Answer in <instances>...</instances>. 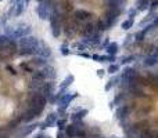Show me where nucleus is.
<instances>
[{"mask_svg":"<svg viewBox=\"0 0 158 138\" xmlns=\"http://www.w3.org/2000/svg\"><path fill=\"white\" fill-rule=\"evenodd\" d=\"M79 97V94L78 93H71V91H67V93L61 94V95L57 97V113L58 115H64V113L67 112V109L69 108V105H71V102L74 101L75 98H78Z\"/></svg>","mask_w":158,"mask_h":138,"instance_id":"f257e3e1","label":"nucleus"},{"mask_svg":"<svg viewBox=\"0 0 158 138\" xmlns=\"http://www.w3.org/2000/svg\"><path fill=\"white\" fill-rule=\"evenodd\" d=\"M4 33L7 36H10L11 39L17 40V39H22V37H26V36H30L32 35V28L29 25H25V24H21L18 28H7L4 30Z\"/></svg>","mask_w":158,"mask_h":138,"instance_id":"f03ea898","label":"nucleus"},{"mask_svg":"<svg viewBox=\"0 0 158 138\" xmlns=\"http://www.w3.org/2000/svg\"><path fill=\"white\" fill-rule=\"evenodd\" d=\"M43 113V109H38V108H22L21 112L18 113L21 123H32L36 119H39Z\"/></svg>","mask_w":158,"mask_h":138,"instance_id":"7ed1b4c3","label":"nucleus"},{"mask_svg":"<svg viewBox=\"0 0 158 138\" xmlns=\"http://www.w3.org/2000/svg\"><path fill=\"white\" fill-rule=\"evenodd\" d=\"M72 21H74V24L76 25V26H79V25H82V24H86V22L94 21L93 13H90V11H87V10H83V8L75 10L74 15H72Z\"/></svg>","mask_w":158,"mask_h":138,"instance_id":"20e7f679","label":"nucleus"},{"mask_svg":"<svg viewBox=\"0 0 158 138\" xmlns=\"http://www.w3.org/2000/svg\"><path fill=\"white\" fill-rule=\"evenodd\" d=\"M57 120H58V113L57 112H50L49 115L46 116V119L40 123V126H39L40 131H44L46 128H51V127H54L55 123H57Z\"/></svg>","mask_w":158,"mask_h":138,"instance_id":"39448f33","label":"nucleus"},{"mask_svg":"<svg viewBox=\"0 0 158 138\" xmlns=\"http://www.w3.org/2000/svg\"><path fill=\"white\" fill-rule=\"evenodd\" d=\"M75 82V76L74 75H68V76H65L63 79V82L60 83V86H58V90L55 91V94H57V97L58 95H61V94H64V93H67L68 91V88L72 86V83Z\"/></svg>","mask_w":158,"mask_h":138,"instance_id":"423d86ee","label":"nucleus"},{"mask_svg":"<svg viewBox=\"0 0 158 138\" xmlns=\"http://www.w3.org/2000/svg\"><path fill=\"white\" fill-rule=\"evenodd\" d=\"M80 124H83V121H78V123H69L67 124L65 130H64V134L67 138H76L78 134V128H79Z\"/></svg>","mask_w":158,"mask_h":138,"instance_id":"0eeeda50","label":"nucleus"},{"mask_svg":"<svg viewBox=\"0 0 158 138\" xmlns=\"http://www.w3.org/2000/svg\"><path fill=\"white\" fill-rule=\"evenodd\" d=\"M89 115V109L86 108H79L75 112L71 113V123H78V121H83V119Z\"/></svg>","mask_w":158,"mask_h":138,"instance_id":"6e6552de","label":"nucleus"},{"mask_svg":"<svg viewBox=\"0 0 158 138\" xmlns=\"http://www.w3.org/2000/svg\"><path fill=\"white\" fill-rule=\"evenodd\" d=\"M40 91L42 94H44L46 97L51 95V94H54L55 91H57V88H55V83L51 82V80H46V82H43V84H42L40 87Z\"/></svg>","mask_w":158,"mask_h":138,"instance_id":"1a4fd4ad","label":"nucleus"},{"mask_svg":"<svg viewBox=\"0 0 158 138\" xmlns=\"http://www.w3.org/2000/svg\"><path fill=\"white\" fill-rule=\"evenodd\" d=\"M91 59L96 61V62H100V63L116 62V57H114V55H108V54H93L91 55Z\"/></svg>","mask_w":158,"mask_h":138,"instance_id":"9d476101","label":"nucleus"},{"mask_svg":"<svg viewBox=\"0 0 158 138\" xmlns=\"http://www.w3.org/2000/svg\"><path fill=\"white\" fill-rule=\"evenodd\" d=\"M17 69H18V72H21V73L30 75L36 68L32 65V62H30V61H21V62L17 65Z\"/></svg>","mask_w":158,"mask_h":138,"instance_id":"9b49d317","label":"nucleus"},{"mask_svg":"<svg viewBox=\"0 0 158 138\" xmlns=\"http://www.w3.org/2000/svg\"><path fill=\"white\" fill-rule=\"evenodd\" d=\"M35 13L38 14V17L40 19H49L50 17V8L47 6H44V3H39L35 8Z\"/></svg>","mask_w":158,"mask_h":138,"instance_id":"f8f14e48","label":"nucleus"},{"mask_svg":"<svg viewBox=\"0 0 158 138\" xmlns=\"http://www.w3.org/2000/svg\"><path fill=\"white\" fill-rule=\"evenodd\" d=\"M29 61L32 62V65L35 66L36 69H42V68H44L46 65H49V59H47V58L40 57V55H33V57H30Z\"/></svg>","mask_w":158,"mask_h":138,"instance_id":"ddd939ff","label":"nucleus"},{"mask_svg":"<svg viewBox=\"0 0 158 138\" xmlns=\"http://www.w3.org/2000/svg\"><path fill=\"white\" fill-rule=\"evenodd\" d=\"M44 72V76H46V80H51V82H54L55 77H57V71H55V68L53 65H46L44 68H42Z\"/></svg>","mask_w":158,"mask_h":138,"instance_id":"4468645a","label":"nucleus"},{"mask_svg":"<svg viewBox=\"0 0 158 138\" xmlns=\"http://www.w3.org/2000/svg\"><path fill=\"white\" fill-rule=\"evenodd\" d=\"M29 79L33 80V82H39V83L46 82V76H44L43 69H35V71L29 75Z\"/></svg>","mask_w":158,"mask_h":138,"instance_id":"2eb2a0df","label":"nucleus"},{"mask_svg":"<svg viewBox=\"0 0 158 138\" xmlns=\"http://www.w3.org/2000/svg\"><path fill=\"white\" fill-rule=\"evenodd\" d=\"M119 83H121V76H119V73L118 75H114V76L111 77L107 83H105L104 90L105 91H111L114 87H115V86H119Z\"/></svg>","mask_w":158,"mask_h":138,"instance_id":"dca6fc26","label":"nucleus"},{"mask_svg":"<svg viewBox=\"0 0 158 138\" xmlns=\"http://www.w3.org/2000/svg\"><path fill=\"white\" fill-rule=\"evenodd\" d=\"M105 52H107L108 55H114V57H116L118 52H119V44L116 43V41H110V44L105 47Z\"/></svg>","mask_w":158,"mask_h":138,"instance_id":"f3484780","label":"nucleus"},{"mask_svg":"<svg viewBox=\"0 0 158 138\" xmlns=\"http://www.w3.org/2000/svg\"><path fill=\"white\" fill-rule=\"evenodd\" d=\"M4 72H6V73H7L10 77H17V76H19L18 69H17V66H14L13 63H6Z\"/></svg>","mask_w":158,"mask_h":138,"instance_id":"a211bd4d","label":"nucleus"},{"mask_svg":"<svg viewBox=\"0 0 158 138\" xmlns=\"http://www.w3.org/2000/svg\"><path fill=\"white\" fill-rule=\"evenodd\" d=\"M119 72H121V65H119L118 62H112V63H110L108 65V68H107V73L108 75H118Z\"/></svg>","mask_w":158,"mask_h":138,"instance_id":"6ab92c4d","label":"nucleus"},{"mask_svg":"<svg viewBox=\"0 0 158 138\" xmlns=\"http://www.w3.org/2000/svg\"><path fill=\"white\" fill-rule=\"evenodd\" d=\"M133 25H135V19H133V18H128V19H125V21L121 24V28L124 30H129V29H132V28H133Z\"/></svg>","mask_w":158,"mask_h":138,"instance_id":"aec40b11","label":"nucleus"},{"mask_svg":"<svg viewBox=\"0 0 158 138\" xmlns=\"http://www.w3.org/2000/svg\"><path fill=\"white\" fill-rule=\"evenodd\" d=\"M148 6H150V0H137L136 10H137V11H143V10H146Z\"/></svg>","mask_w":158,"mask_h":138,"instance_id":"412c9836","label":"nucleus"},{"mask_svg":"<svg viewBox=\"0 0 158 138\" xmlns=\"http://www.w3.org/2000/svg\"><path fill=\"white\" fill-rule=\"evenodd\" d=\"M67 119L65 117H61V119H58L57 120V123H55V126L58 127V131H64L65 130V127H67Z\"/></svg>","mask_w":158,"mask_h":138,"instance_id":"4be33fe9","label":"nucleus"},{"mask_svg":"<svg viewBox=\"0 0 158 138\" xmlns=\"http://www.w3.org/2000/svg\"><path fill=\"white\" fill-rule=\"evenodd\" d=\"M60 52L63 55H65V57L71 54V51H69V46H68V43H67V41H64V43L60 46Z\"/></svg>","mask_w":158,"mask_h":138,"instance_id":"5701e85b","label":"nucleus"},{"mask_svg":"<svg viewBox=\"0 0 158 138\" xmlns=\"http://www.w3.org/2000/svg\"><path fill=\"white\" fill-rule=\"evenodd\" d=\"M133 59H135V55H128V57H124L119 65H126V63H130Z\"/></svg>","mask_w":158,"mask_h":138,"instance_id":"b1692460","label":"nucleus"},{"mask_svg":"<svg viewBox=\"0 0 158 138\" xmlns=\"http://www.w3.org/2000/svg\"><path fill=\"white\" fill-rule=\"evenodd\" d=\"M137 13H139V11L136 10V7L135 8H129V10H128V18H133V19H135V17L137 15Z\"/></svg>","mask_w":158,"mask_h":138,"instance_id":"393cba45","label":"nucleus"},{"mask_svg":"<svg viewBox=\"0 0 158 138\" xmlns=\"http://www.w3.org/2000/svg\"><path fill=\"white\" fill-rule=\"evenodd\" d=\"M76 55H79V57H83V58H91L90 54H87V52H82V51H78Z\"/></svg>","mask_w":158,"mask_h":138,"instance_id":"a878e982","label":"nucleus"},{"mask_svg":"<svg viewBox=\"0 0 158 138\" xmlns=\"http://www.w3.org/2000/svg\"><path fill=\"white\" fill-rule=\"evenodd\" d=\"M46 137H47V135L44 134L43 131H39L38 134H35V135H33V138H46Z\"/></svg>","mask_w":158,"mask_h":138,"instance_id":"bb28decb","label":"nucleus"},{"mask_svg":"<svg viewBox=\"0 0 158 138\" xmlns=\"http://www.w3.org/2000/svg\"><path fill=\"white\" fill-rule=\"evenodd\" d=\"M104 75H105L104 69H97V76H99L100 79H103V77H104Z\"/></svg>","mask_w":158,"mask_h":138,"instance_id":"cd10ccee","label":"nucleus"},{"mask_svg":"<svg viewBox=\"0 0 158 138\" xmlns=\"http://www.w3.org/2000/svg\"><path fill=\"white\" fill-rule=\"evenodd\" d=\"M29 2H30V0H24V3H25V4H26V6L29 4Z\"/></svg>","mask_w":158,"mask_h":138,"instance_id":"c85d7f7f","label":"nucleus"},{"mask_svg":"<svg viewBox=\"0 0 158 138\" xmlns=\"http://www.w3.org/2000/svg\"><path fill=\"white\" fill-rule=\"evenodd\" d=\"M155 138H158V134H157V135H155Z\"/></svg>","mask_w":158,"mask_h":138,"instance_id":"c756f323","label":"nucleus"},{"mask_svg":"<svg viewBox=\"0 0 158 138\" xmlns=\"http://www.w3.org/2000/svg\"><path fill=\"white\" fill-rule=\"evenodd\" d=\"M114 138H119V137H114Z\"/></svg>","mask_w":158,"mask_h":138,"instance_id":"7c9ffc66","label":"nucleus"},{"mask_svg":"<svg viewBox=\"0 0 158 138\" xmlns=\"http://www.w3.org/2000/svg\"><path fill=\"white\" fill-rule=\"evenodd\" d=\"M105 2H108V0H105Z\"/></svg>","mask_w":158,"mask_h":138,"instance_id":"2f4dec72","label":"nucleus"}]
</instances>
